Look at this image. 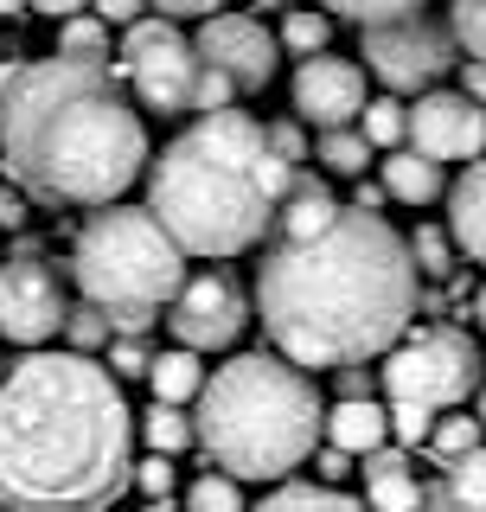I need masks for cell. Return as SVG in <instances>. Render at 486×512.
<instances>
[{"mask_svg":"<svg viewBox=\"0 0 486 512\" xmlns=\"http://www.w3.org/2000/svg\"><path fill=\"white\" fill-rule=\"evenodd\" d=\"M256 314L288 365L346 372L403 346L416 314V256L378 212L346 205L307 244H269L256 269Z\"/></svg>","mask_w":486,"mask_h":512,"instance_id":"cell-1","label":"cell"},{"mask_svg":"<svg viewBox=\"0 0 486 512\" xmlns=\"http://www.w3.org/2000/svg\"><path fill=\"white\" fill-rule=\"evenodd\" d=\"M135 410L90 352H26L0 378V506L109 512L135 487Z\"/></svg>","mask_w":486,"mask_h":512,"instance_id":"cell-2","label":"cell"},{"mask_svg":"<svg viewBox=\"0 0 486 512\" xmlns=\"http://www.w3.org/2000/svg\"><path fill=\"white\" fill-rule=\"evenodd\" d=\"M122 84V64H77L58 52L0 64V154L13 186L52 205H122L148 173V122Z\"/></svg>","mask_w":486,"mask_h":512,"instance_id":"cell-3","label":"cell"},{"mask_svg":"<svg viewBox=\"0 0 486 512\" xmlns=\"http://www.w3.org/2000/svg\"><path fill=\"white\" fill-rule=\"evenodd\" d=\"M295 167L275 154L269 128L243 109L199 116L148 167V212L173 231L186 256L224 263L275 237Z\"/></svg>","mask_w":486,"mask_h":512,"instance_id":"cell-4","label":"cell"},{"mask_svg":"<svg viewBox=\"0 0 486 512\" xmlns=\"http://www.w3.org/2000/svg\"><path fill=\"white\" fill-rule=\"evenodd\" d=\"M192 410H199L192 416L199 448L212 455V468L237 480H288L307 455H320V436H327V404L314 378L282 352L224 359Z\"/></svg>","mask_w":486,"mask_h":512,"instance_id":"cell-5","label":"cell"},{"mask_svg":"<svg viewBox=\"0 0 486 512\" xmlns=\"http://www.w3.org/2000/svg\"><path fill=\"white\" fill-rule=\"evenodd\" d=\"M71 276L103 314H160L192 282L186 250L148 205H103L71 244Z\"/></svg>","mask_w":486,"mask_h":512,"instance_id":"cell-6","label":"cell"},{"mask_svg":"<svg viewBox=\"0 0 486 512\" xmlns=\"http://www.w3.org/2000/svg\"><path fill=\"white\" fill-rule=\"evenodd\" d=\"M378 378L391 404L455 410L467 397H480V346L461 327H416L397 352H384Z\"/></svg>","mask_w":486,"mask_h":512,"instance_id":"cell-7","label":"cell"},{"mask_svg":"<svg viewBox=\"0 0 486 512\" xmlns=\"http://www.w3.org/2000/svg\"><path fill=\"white\" fill-rule=\"evenodd\" d=\"M122 71H128V90H135L141 109H154V116H192L199 109V45H186L173 20H160L148 13L141 26L122 32Z\"/></svg>","mask_w":486,"mask_h":512,"instance_id":"cell-8","label":"cell"},{"mask_svg":"<svg viewBox=\"0 0 486 512\" xmlns=\"http://www.w3.org/2000/svg\"><path fill=\"white\" fill-rule=\"evenodd\" d=\"M455 32L435 26V20H397V26H371L359 39V58L365 71L378 77L391 96H429L435 84H442V71L455 64Z\"/></svg>","mask_w":486,"mask_h":512,"instance_id":"cell-9","label":"cell"},{"mask_svg":"<svg viewBox=\"0 0 486 512\" xmlns=\"http://www.w3.org/2000/svg\"><path fill=\"white\" fill-rule=\"evenodd\" d=\"M64 320H71V301H64V282L52 263H39V256L0 263V340L45 352V340L64 333Z\"/></svg>","mask_w":486,"mask_h":512,"instance_id":"cell-10","label":"cell"},{"mask_svg":"<svg viewBox=\"0 0 486 512\" xmlns=\"http://www.w3.org/2000/svg\"><path fill=\"white\" fill-rule=\"evenodd\" d=\"M167 327H173V340L192 346V352H224L250 327V301H243V288L224 276V269H205V276H192L180 288V301L167 308Z\"/></svg>","mask_w":486,"mask_h":512,"instance_id":"cell-11","label":"cell"},{"mask_svg":"<svg viewBox=\"0 0 486 512\" xmlns=\"http://www.w3.org/2000/svg\"><path fill=\"white\" fill-rule=\"evenodd\" d=\"M295 122L320 128V135H333V128H359L371 96H365V71L352 58H307L295 64Z\"/></svg>","mask_w":486,"mask_h":512,"instance_id":"cell-12","label":"cell"},{"mask_svg":"<svg viewBox=\"0 0 486 512\" xmlns=\"http://www.w3.org/2000/svg\"><path fill=\"white\" fill-rule=\"evenodd\" d=\"M410 148L429 160H486V109L461 90H429L410 103Z\"/></svg>","mask_w":486,"mask_h":512,"instance_id":"cell-13","label":"cell"},{"mask_svg":"<svg viewBox=\"0 0 486 512\" xmlns=\"http://www.w3.org/2000/svg\"><path fill=\"white\" fill-rule=\"evenodd\" d=\"M192 45H199V58L218 64L243 96L263 90L269 77H275V58H282V39H275L256 13H218V20L199 26V39H192Z\"/></svg>","mask_w":486,"mask_h":512,"instance_id":"cell-14","label":"cell"},{"mask_svg":"<svg viewBox=\"0 0 486 512\" xmlns=\"http://www.w3.org/2000/svg\"><path fill=\"white\" fill-rule=\"evenodd\" d=\"M346 212V205L333 199V186L320 180V173H295V186H288V199H282V218H275V237L269 244H307V237H320L327 224Z\"/></svg>","mask_w":486,"mask_h":512,"instance_id":"cell-15","label":"cell"},{"mask_svg":"<svg viewBox=\"0 0 486 512\" xmlns=\"http://www.w3.org/2000/svg\"><path fill=\"white\" fill-rule=\"evenodd\" d=\"M327 442L346 448L352 461L391 448V404H378V397H339L327 410Z\"/></svg>","mask_w":486,"mask_h":512,"instance_id":"cell-16","label":"cell"},{"mask_svg":"<svg viewBox=\"0 0 486 512\" xmlns=\"http://www.w3.org/2000/svg\"><path fill=\"white\" fill-rule=\"evenodd\" d=\"M448 237H455V250H467V263L486 269V160H474L448 186Z\"/></svg>","mask_w":486,"mask_h":512,"instance_id":"cell-17","label":"cell"},{"mask_svg":"<svg viewBox=\"0 0 486 512\" xmlns=\"http://www.w3.org/2000/svg\"><path fill=\"white\" fill-rule=\"evenodd\" d=\"M205 384H212V372H205V352H192V346H167V352H154V372H148L154 404L186 410V404H199V397H205Z\"/></svg>","mask_w":486,"mask_h":512,"instance_id":"cell-18","label":"cell"},{"mask_svg":"<svg viewBox=\"0 0 486 512\" xmlns=\"http://www.w3.org/2000/svg\"><path fill=\"white\" fill-rule=\"evenodd\" d=\"M384 167V186H391L397 205H429V199H448V180H442V160L416 154V148H397L378 160Z\"/></svg>","mask_w":486,"mask_h":512,"instance_id":"cell-19","label":"cell"},{"mask_svg":"<svg viewBox=\"0 0 486 512\" xmlns=\"http://www.w3.org/2000/svg\"><path fill=\"white\" fill-rule=\"evenodd\" d=\"M135 442L148 448V455H186L192 442H199V423H192L186 410H173V404H148L135 416Z\"/></svg>","mask_w":486,"mask_h":512,"instance_id":"cell-20","label":"cell"},{"mask_svg":"<svg viewBox=\"0 0 486 512\" xmlns=\"http://www.w3.org/2000/svg\"><path fill=\"white\" fill-rule=\"evenodd\" d=\"M256 512H365V506L339 487H320V480H282Z\"/></svg>","mask_w":486,"mask_h":512,"instance_id":"cell-21","label":"cell"},{"mask_svg":"<svg viewBox=\"0 0 486 512\" xmlns=\"http://www.w3.org/2000/svg\"><path fill=\"white\" fill-rule=\"evenodd\" d=\"M275 39H282V52L288 58H327V39H333V13H314V7H288L282 13V32H275Z\"/></svg>","mask_w":486,"mask_h":512,"instance_id":"cell-22","label":"cell"},{"mask_svg":"<svg viewBox=\"0 0 486 512\" xmlns=\"http://www.w3.org/2000/svg\"><path fill=\"white\" fill-rule=\"evenodd\" d=\"M365 141L378 154H397V148H410V103H403V96H371V109H365Z\"/></svg>","mask_w":486,"mask_h":512,"instance_id":"cell-23","label":"cell"},{"mask_svg":"<svg viewBox=\"0 0 486 512\" xmlns=\"http://www.w3.org/2000/svg\"><path fill=\"white\" fill-rule=\"evenodd\" d=\"M314 7H327L333 20H352L359 32H371V26L423 20V7H429V0H314Z\"/></svg>","mask_w":486,"mask_h":512,"instance_id":"cell-24","label":"cell"},{"mask_svg":"<svg viewBox=\"0 0 486 512\" xmlns=\"http://www.w3.org/2000/svg\"><path fill=\"white\" fill-rule=\"evenodd\" d=\"M371 141H365V128H333V135H320V167L339 173V180H365V167H371Z\"/></svg>","mask_w":486,"mask_h":512,"instance_id":"cell-25","label":"cell"},{"mask_svg":"<svg viewBox=\"0 0 486 512\" xmlns=\"http://www.w3.org/2000/svg\"><path fill=\"white\" fill-rule=\"evenodd\" d=\"M58 58L109 64V20H96V13H77V20H64V26H58Z\"/></svg>","mask_w":486,"mask_h":512,"instance_id":"cell-26","label":"cell"},{"mask_svg":"<svg viewBox=\"0 0 486 512\" xmlns=\"http://www.w3.org/2000/svg\"><path fill=\"white\" fill-rule=\"evenodd\" d=\"M180 512H250V506H243V480L224 474V468H205L186 487V506Z\"/></svg>","mask_w":486,"mask_h":512,"instance_id":"cell-27","label":"cell"},{"mask_svg":"<svg viewBox=\"0 0 486 512\" xmlns=\"http://www.w3.org/2000/svg\"><path fill=\"white\" fill-rule=\"evenodd\" d=\"M365 493H371V512H423V480L410 468H391V474H365Z\"/></svg>","mask_w":486,"mask_h":512,"instance_id":"cell-28","label":"cell"},{"mask_svg":"<svg viewBox=\"0 0 486 512\" xmlns=\"http://www.w3.org/2000/svg\"><path fill=\"white\" fill-rule=\"evenodd\" d=\"M480 436H486V423H480V416H442V423H435L429 455L448 468V461H461V455H474V448H486Z\"/></svg>","mask_w":486,"mask_h":512,"instance_id":"cell-29","label":"cell"},{"mask_svg":"<svg viewBox=\"0 0 486 512\" xmlns=\"http://www.w3.org/2000/svg\"><path fill=\"white\" fill-rule=\"evenodd\" d=\"M410 256H416V276H429V282L455 276V237H448V231H435V224H416Z\"/></svg>","mask_w":486,"mask_h":512,"instance_id":"cell-30","label":"cell"},{"mask_svg":"<svg viewBox=\"0 0 486 512\" xmlns=\"http://www.w3.org/2000/svg\"><path fill=\"white\" fill-rule=\"evenodd\" d=\"M448 493L461 500V512H486V448H474V455L448 461Z\"/></svg>","mask_w":486,"mask_h":512,"instance_id":"cell-31","label":"cell"},{"mask_svg":"<svg viewBox=\"0 0 486 512\" xmlns=\"http://www.w3.org/2000/svg\"><path fill=\"white\" fill-rule=\"evenodd\" d=\"M448 32L474 64H486V0H448Z\"/></svg>","mask_w":486,"mask_h":512,"instance_id":"cell-32","label":"cell"},{"mask_svg":"<svg viewBox=\"0 0 486 512\" xmlns=\"http://www.w3.org/2000/svg\"><path fill=\"white\" fill-rule=\"evenodd\" d=\"M435 423H442V410H429V404H391V442L397 448H429Z\"/></svg>","mask_w":486,"mask_h":512,"instance_id":"cell-33","label":"cell"},{"mask_svg":"<svg viewBox=\"0 0 486 512\" xmlns=\"http://www.w3.org/2000/svg\"><path fill=\"white\" fill-rule=\"evenodd\" d=\"M64 333H71V352H96L116 340V327H109V314L96 308V301H71V320H64Z\"/></svg>","mask_w":486,"mask_h":512,"instance_id":"cell-34","label":"cell"},{"mask_svg":"<svg viewBox=\"0 0 486 512\" xmlns=\"http://www.w3.org/2000/svg\"><path fill=\"white\" fill-rule=\"evenodd\" d=\"M173 480H180V474H173V461H167V455H148V461H135V487L148 493L154 506H167V500H173Z\"/></svg>","mask_w":486,"mask_h":512,"instance_id":"cell-35","label":"cell"},{"mask_svg":"<svg viewBox=\"0 0 486 512\" xmlns=\"http://www.w3.org/2000/svg\"><path fill=\"white\" fill-rule=\"evenodd\" d=\"M109 372H116V378H148L154 372V352L148 346H141V340H109Z\"/></svg>","mask_w":486,"mask_h":512,"instance_id":"cell-36","label":"cell"},{"mask_svg":"<svg viewBox=\"0 0 486 512\" xmlns=\"http://www.w3.org/2000/svg\"><path fill=\"white\" fill-rule=\"evenodd\" d=\"M148 7H154V0H96L90 13H96V20H109V26H122V32H128V26H141V20H148Z\"/></svg>","mask_w":486,"mask_h":512,"instance_id":"cell-37","label":"cell"},{"mask_svg":"<svg viewBox=\"0 0 486 512\" xmlns=\"http://www.w3.org/2000/svg\"><path fill=\"white\" fill-rule=\"evenodd\" d=\"M269 141H275V154H282L288 167L301 173V160H307V135H301V122H269Z\"/></svg>","mask_w":486,"mask_h":512,"instance_id":"cell-38","label":"cell"},{"mask_svg":"<svg viewBox=\"0 0 486 512\" xmlns=\"http://www.w3.org/2000/svg\"><path fill=\"white\" fill-rule=\"evenodd\" d=\"M154 7H160V20H218V13H224V0H154Z\"/></svg>","mask_w":486,"mask_h":512,"instance_id":"cell-39","label":"cell"},{"mask_svg":"<svg viewBox=\"0 0 486 512\" xmlns=\"http://www.w3.org/2000/svg\"><path fill=\"white\" fill-rule=\"evenodd\" d=\"M314 468H320V487H339V480H346L352 474V455H346V448H320V455H314Z\"/></svg>","mask_w":486,"mask_h":512,"instance_id":"cell-40","label":"cell"},{"mask_svg":"<svg viewBox=\"0 0 486 512\" xmlns=\"http://www.w3.org/2000/svg\"><path fill=\"white\" fill-rule=\"evenodd\" d=\"M371 384H384L371 365H346V372H339V397H371Z\"/></svg>","mask_w":486,"mask_h":512,"instance_id":"cell-41","label":"cell"},{"mask_svg":"<svg viewBox=\"0 0 486 512\" xmlns=\"http://www.w3.org/2000/svg\"><path fill=\"white\" fill-rule=\"evenodd\" d=\"M20 224H26V192L0 186V231H20Z\"/></svg>","mask_w":486,"mask_h":512,"instance_id":"cell-42","label":"cell"},{"mask_svg":"<svg viewBox=\"0 0 486 512\" xmlns=\"http://www.w3.org/2000/svg\"><path fill=\"white\" fill-rule=\"evenodd\" d=\"M96 7V0H32V13H45V20H77V13H90Z\"/></svg>","mask_w":486,"mask_h":512,"instance_id":"cell-43","label":"cell"},{"mask_svg":"<svg viewBox=\"0 0 486 512\" xmlns=\"http://www.w3.org/2000/svg\"><path fill=\"white\" fill-rule=\"evenodd\" d=\"M461 96H474V103L486 109V64L467 58V71H461Z\"/></svg>","mask_w":486,"mask_h":512,"instance_id":"cell-44","label":"cell"},{"mask_svg":"<svg viewBox=\"0 0 486 512\" xmlns=\"http://www.w3.org/2000/svg\"><path fill=\"white\" fill-rule=\"evenodd\" d=\"M423 512H461V500L448 493V480H435V487L423 493Z\"/></svg>","mask_w":486,"mask_h":512,"instance_id":"cell-45","label":"cell"},{"mask_svg":"<svg viewBox=\"0 0 486 512\" xmlns=\"http://www.w3.org/2000/svg\"><path fill=\"white\" fill-rule=\"evenodd\" d=\"M0 13H7V20H20V13H32V0H0Z\"/></svg>","mask_w":486,"mask_h":512,"instance_id":"cell-46","label":"cell"},{"mask_svg":"<svg viewBox=\"0 0 486 512\" xmlns=\"http://www.w3.org/2000/svg\"><path fill=\"white\" fill-rule=\"evenodd\" d=\"M474 320H480V327H486V288H480V301H474Z\"/></svg>","mask_w":486,"mask_h":512,"instance_id":"cell-47","label":"cell"},{"mask_svg":"<svg viewBox=\"0 0 486 512\" xmlns=\"http://www.w3.org/2000/svg\"><path fill=\"white\" fill-rule=\"evenodd\" d=\"M474 416H480V423H486V384H480V397H474Z\"/></svg>","mask_w":486,"mask_h":512,"instance_id":"cell-48","label":"cell"},{"mask_svg":"<svg viewBox=\"0 0 486 512\" xmlns=\"http://www.w3.org/2000/svg\"><path fill=\"white\" fill-rule=\"evenodd\" d=\"M141 512H173V506H141Z\"/></svg>","mask_w":486,"mask_h":512,"instance_id":"cell-49","label":"cell"},{"mask_svg":"<svg viewBox=\"0 0 486 512\" xmlns=\"http://www.w3.org/2000/svg\"><path fill=\"white\" fill-rule=\"evenodd\" d=\"M0 167H7V154H0Z\"/></svg>","mask_w":486,"mask_h":512,"instance_id":"cell-50","label":"cell"},{"mask_svg":"<svg viewBox=\"0 0 486 512\" xmlns=\"http://www.w3.org/2000/svg\"><path fill=\"white\" fill-rule=\"evenodd\" d=\"M0 378H7V365H0Z\"/></svg>","mask_w":486,"mask_h":512,"instance_id":"cell-51","label":"cell"}]
</instances>
